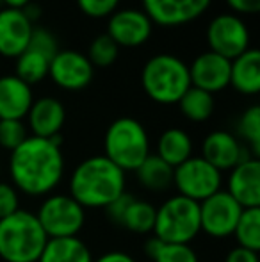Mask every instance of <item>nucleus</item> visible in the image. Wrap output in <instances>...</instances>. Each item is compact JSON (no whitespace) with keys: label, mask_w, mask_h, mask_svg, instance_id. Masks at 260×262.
Here are the masks:
<instances>
[{"label":"nucleus","mask_w":260,"mask_h":262,"mask_svg":"<svg viewBox=\"0 0 260 262\" xmlns=\"http://www.w3.org/2000/svg\"><path fill=\"white\" fill-rule=\"evenodd\" d=\"M9 175L16 191L29 196H49L64 175L61 138L45 139L29 136L11 152Z\"/></svg>","instance_id":"nucleus-1"},{"label":"nucleus","mask_w":260,"mask_h":262,"mask_svg":"<svg viewBox=\"0 0 260 262\" xmlns=\"http://www.w3.org/2000/svg\"><path fill=\"white\" fill-rule=\"evenodd\" d=\"M125 171L105 156H93L79 162L69 177V196L84 209H105L125 194Z\"/></svg>","instance_id":"nucleus-2"},{"label":"nucleus","mask_w":260,"mask_h":262,"mask_svg":"<svg viewBox=\"0 0 260 262\" xmlns=\"http://www.w3.org/2000/svg\"><path fill=\"white\" fill-rule=\"evenodd\" d=\"M46 241L34 212L18 209L0 220V259L6 262H38Z\"/></svg>","instance_id":"nucleus-3"},{"label":"nucleus","mask_w":260,"mask_h":262,"mask_svg":"<svg viewBox=\"0 0 260 262\" xmlns=\"http://www.w3.org/2000/svg\"><path fill=\"white\" fill-rule=\"evenodd\" d=\"M141 86L146 97L157 104H178L191 88L189 66L173 54H157L143 66Z\"/></svg>","instance_id":"nucleus-4"},{"label":"nucleus","mask_w":260,"mask_h":262,"mask_svg":"<svg viewBox=\"0 0 260 262\" xmlns=\"http://www.w3.org/2000/svg\"><path fill=\"white\" fill-rule=\"evenodd\" d=\"M104 150V156L120 169L135 171L150 156V139L145 125L130 116L114 120L105 132Z\"/></svg>","instance_id":"nucleus-5"},{"label":"nucleus","mask_w":260,"mask_h":262,"mask_svg":"<svg viewBox=\"0 0 260 262\" xmlns=\"http://www.w3.org/2000/svg\"><path fill=\"white\" fill-rule=\"evenodd\" d=\"M153 237L173 245H189L200 234V204L180 194L168 198L155 210Z\"/></svg>","instance_id":"nucleus-6"},{"label":"nucleus","mask_w":260,"mask_h":262,"mask_svg":"<svg viewBox=\"0 0 260 262\" xmlns=\"http://www.w3.org/2000/svg\"><path fill=\"white\" fill-rule=\"evenodd\" d=\"M46 237H75L86 223V209L69 194H49L36 212Z\"/></svg>","instance_id":"nucleus-7"},{"label":"nucleus","mask_w":260,"mask_h":262,"mask_svg":"<svg viewBox=\"0 0 260 262\" xmlns=\"http://www.w3.org/2000/svg\"><path fill=\"white\" fill-rule=\"evenodd\" d=\"M221 182V171L208 164L203 157H189L173 169V186L178 189V194L196 204L218 193Z\"/></svg>","instance_id":"nucleus-8"},{"label":"nucleus","mask_w":260,"mask_h":262,"mask_svg":"<svg viewBox=\"0 0 260 262\" xmlns=\"http://www.w3.org/2000/svg\"><path fill=\"white\" fill-rule=\"evenodd\" d=\"M207 41L210 52L232 61L250 49V31L241 16L233 13H223L212 18L208 24Z\"/></svg>","instance_id":"nucleus-9"},{"label":"nucleus","mask_w":260,"mask_h":262,"mask_svg":"<svg viewBox=\"0 0 260 262\" xmlns=\"http://www.w3.org/2000/svg\"><path fill=\"white\" fill-rule=\"evenodd\" d=\"M243 207L226 191L219 189L200 202V232L214 239H225L233 234Z\"/></svg>","instance_id":"nucleus-10"},{"label":"nucleus","mask_w":260,"mask_h":262,"mask_svg":"<svg viewBox=\"0 0 260 262\" xmlns=\"http://www.w3.org/2000/svg\"><path fill=\"white\" fill-rule=\"evenodd\" d=\"M94 68L86 54L79 50H59L49 66V77L57 88L66 91H80L93 80Z\"/></svg>","instance_id":"nucleus-11"},{"label":"nucleus","mask_w":260,"mask_h":262,"mask_svg":"<svg viewBox=\"0 0 260 262\" xmlns=\"http://www.w3.org/2000/svg\"><path fill=\"white\" fill-rule=\"evenodd\" d=\"M153 24L143 9H116L109 16L107 36L118 47L135 49L152 36Z\"/></svg>","instance_id":"nucleus-12"},{"label":"nucleus","mask_w":260,"mask_h":262,"mask_svg":"<svg viewBox=\"0 0 260 262\" xmlns=\"http://www.w3.org/2000/svg\"><path fill=\"white\" fill-rule=\"evenodd\" d=\"M146 16L160 27L191 24L208 9L212 0H141Z\"/></svg>","instance_id":"nucleus-13"},{"label":"nucleus","mask_w":260,"mask_h":262,"mask_svg":"<svg viewBox=\"0 0 260 262\" xmlns=\"http://www.w3.org/2000/svg\"><path fill=\"white\" fill-rule=\"evenodd\" d=\"M201 157L208 164L214 166L218 171H230L239 162L248 161V159L253 157V154L248 150V146L241 145L239 139L232 132L214 130L203 139Z\"/></svg>","instance_id":"nucleus-14"},{"label":"nucleus","mask_w":260,"mask_h":262,"mask_svg":"<svg viewBox=\"0 0 260 262\" xmlns=\"http://www.w3.org/2000/svg\"><path fill=\"white\" fill-rule=\"evenodd\" d=\"M191 86L214 95L230 86V61L210 50L200 54L189 66Z\"/></svg>","instance_id":"nucleus-15"},{"label":"nucleus","mask_w":260,"mask_h":262,"mask_svg":"<svg viewBox=\"0 0 260 262\" xmlns=\"http://www.w3.org/2000/svg\"><path fill=\"white\" fill-rule=\"evenodd\" d=\"M226 193L243 209H260V161L255 157L230 169Z\"/></svg>","instance_id":"nucleus-16"},{"label":"nucleus","mask_w":260,"mask_h":262,"mask_svg":"<svg viewBox=\"0 0 260 262\" xmlns=\"http://www.w3.org/2000/svg\"><path fill=\"white\" fill-rule=\"evenodd\" d=\"M34 25L21 9H0V55L16 59L29 45Z\"/></svg>","instance_id":"nucleus-17"},{"label":"nucleus","mask_w":260,"mask_h":262,"mask_svg":"<svg viewBox=\"0 0 260 262\" xmlns=\"http://www.w3.org/2000/svg\"><path fill=\"white\" fill-rule=\"evenodd\" d=\"M29 128L36 138H59L66 121V111L61 100L54 97H43L32 102L27 116Z\"/></svg>","instance_id":"nucleus-18"},{"label":"nucleus","mask_w":260,"mask_h":262,"mask_svg":"<svg viewBox=\"0 0 260 262\" xmlns=\"http://www.w3.org/2000/svg\"><path fill=\"white\" fill-rule=\"evenodd\" d=\"M34 102L32 88L16 75L0 77V120H23Z\"/></svg>","instance_id":"nucleus-19"},{"label":"nucleus","mask_w":260,"mask_h":262,"mask_svg":"<svg viewBox=\"0 0 260 262\" xmlns=\"http://www.w3.org/2000/svg\"><path fill=\"white\" fill-rule=\"evenodd\" d=\"M230 84L241 95H257L260 91V52L248 49L230 61Z\"/></svg>","instance_id":"nucleus-20"},{"label":"nucleus","mask_w":260,"mask_h":262,"mask_svg":"<svg viewBox=\"0 0 260 262\" xmlns=\"http://www.w3.org/2000/svg\"><path fill=\"white\" fill-rule=\"evenodd\" d=\"M38 262H93L91 250L82 239L54 237L49 239Z\"/></svg>","instance_id":"nucleus-21"},{"label":"nucleus","mask_w":260,"mask_h":262,"mask_svg":"<svg viewBox=\"0 0 260 262\" xmlns=\"http://www.w3.org/2000/svg\"><path fill=\"white\" fill-rule=\"evenodd\" d=\"M164 162L177 168L189 157H193V139L182 128H168L157 141V154Z\"/></svg>","instance_id":"nucleus-22"},{"label":"nucleus","mask_w":260,"mask_h":262,"mask_svg":"<svg viewBox=\"0 0 260 262\" xmlns=\"http://www.w3.org/2000/svg\"><path fill=\"white\" fill-rule=\"evenodd\" d=\"M135 177L145 189L153 193H160L173 186V168L155 154H150L135 168Z\"/></svg>","instance_id":"nucleus-23"},{"label":"nucleus","mask_w":260,"mask_h":262,"mask_svg":"<svg viewBox=\"0 0 260 262\" xmlns=\"http://www.w3.org/2000/svg\"><path fill=\"white\" fill-rule=\"evenodd\" d=\"M49 66L50 59L46 55L27 47L16 57V68H14L16 72H14V75L32 88L34 84L41 82L43 79L49 77Z\"/></svg>","instance_id":"nucleus-24"},{"label":"nucleus","mask_w":260,"mask_h":262,"mask_svg":"<svg viewBox=\"0 0 260 262\" xmlns=\"http://www.w3.org/2000/svg\"><path fill=\"white\" fill-rule=\"evenodd\" d=\"M178 107H180V113L189 121L201 123V121H207L212 116V113H214V95L191 86L184 93V97L178 100Z\"/></svg>","instance_id":"nucleus-25"},{"label":"nucleus","mask_w":260,"mask_h":262,"mask_svg":"<svg viewBox=\"0 0 260 262\" xmlns=\"http://www.w3.org/2000/svg\"><path fill=\"white\" fill-rule=\"evenodd\" d=\"M155 210L157 207H153L150 202L132 198L120 220V227L134 232V234H148L153 230Z\"/></svg>","instance_id":"nucleus-26"},{"label":"nucleus","mask_w":260,"mask_h":262,"mask_svg":"<svg viewBox=\"0 0 260 262\" xmlns=\"http://www.w3.org/2000/svg\"><path fill=\"white\" fill-rule=\"evenodd\" d=\"M145 253L153 262H198L196 252L189 245H173L157 237L145 243Z\"/></svg>","instance_id":"nucleus-27"},{"label":"nucleus","mask_w":260,"mask_h":262,"mask_svg":"<svg viewBox=\"0 0 260 262\" xmlns=\"http://www.w3.org/2000/svg\"><path fill=\"white\" fill-rule=\"evenodd\" d=\"M241 248L258 252L260 250V209H243L233 234Z\"/></svg>","instance_id":"nucleus-28"},{"label":"nucleus","mask_w":260,"mask_h":262,"mask_svg":"<svg viewBox=\"0 0 260 262\" xmlns=\"http://www.w3.org/2000/svg\"><path fill=\"white\" fill-rule=\"evenodd\" d=\"M237 132L248 143V150L253 157L260 156V107L251 105L241 114L237 121Z\"/></svg>","instance_id":"nucleus-29"},{"label":"nucleus","mask_w":260,"mask_h":262,"mask_svg":"<svg viewBox=\"0 0 260 262\" xmlns=\"http://www.w3.org/2000/svg\"><path fill=\"white\" fill-rule=\"evenodd\" d=\"M86 55L91 64H93V68H107V66L114 64V61L118 59L120 47L105 32V34H98L91 41L89 50H87Z\"/></svg>","instance_id":"nucleus-30"},{"label":"nucleus","mask_w":260,"mask_h":262,"mask_svg":"<svg viewBox=\"0 0 260 262\" xmlns=\"http://www.w3.org/2000/svg\"><path fill=\"white\" fill-rule=\"evenodd\" d=\"M27 138V127L21 120H0V146L2 148L13 152Z\"/></svg>","instance_id":"nucleus-31"},{"label":"nucleus","mask_w":260,"mask_h":262,"mask_svg":"<svg viewBox=\"0 0 260 262\" xmlns=\"http://www.w3.org/2000/svg\"><path fill=\"white\" fill-rule=\"evenodd\" d=\"M29 49H34L38 52H41L43 55L52 61L54 55L59 52V45H57V39L49 29H43V27H34L32 29V34L31 39H29Z\"/></svg>","instance_id":"nucleus-32"},{"label":"nucleus","mask_w":260,"mask_h":262,"mask_svg":"<svg viewBox=\"0 0 260 262\" xmlns=\"http://www.w3.org/2000/svg\"><path fill=\"white\" fill-rule=\"evenodd\" d=\"M77 6L89 18L111 16L120 6V0H77Z\"/></svg>","instance_id":"nucleus-33"},{"label":"nucleus","mask_w":260,"mask_h":262,"mask_svg":"<svg viewBox=\"0 0 260 262\" xmlns=\"http://www.w3.org/2000/svg\"><path fill=\"white\" fill-rule=\"evenodd\" d=\"M20 209V196L13 184L0 182V220Z\"/></svg>","instance_id":"nucleus-34"},{"label":"nucleus","mask_w":260,"mask_h":262,"mask_svg":"<svg viewBox=\"0 0 260 262\" xmlns=\"http://www.w3.org/2000/svg\"><path fill=\"white\" fill-rule=\"evenodd\" d=\"M233 14H257L260 11V0H225Z\"/></svg>","instance_id":"nucleus-35"},{"label":"nucleus","mask_w":260,"mask_h":262,"mask_svg":"<svg viewBox=\"0 0 260 262\" xmlns=\"http://www.w3.org/2000/svg\"><path fill=\"white\" fill-rule=\"evenodd\" d=\"M134 196H130V194H122V196L118 198V200H114L111 205H107L105 207V210H107V216H109V220L112 221V223H116V225H120V220H122V216H123V212H125V209H127V205H129V202L132 200Z\"/></svg>","instance_id":"nucleus-36"},{"label":"nucleus","mask_w":260,"mask_h":262,"mask_svg":"<svg viewBox=\"0 0 260 262\" xmlns=\"http://www.w3.org/2000/svg\"><path fill=\"white\" fill-rule=\"evenodd\" d=\"M225 262H260V260H258V252H251V250L235 246V248L226 253Z\"/></svg>","instance_id":"nucleus-37"},{"label":"nucleus","mask_w":260,"mask_h":262,"mask_svg":"<svg viewBox=\"0 0 260 262\" xmlns=\"http://www.w3.org/2000/svg\"><path fill=\"white\" fill-rule=\"evenodd\" d=\"M93 262H135V260L134 257H130L125 252H107L98 257V259H93Z\"/></svg>","instance_id":"nucleus-38"},{"label":"nucleus","mask_w":260,"mask_h":262,"mask_svg":"<svg viewBox=\"0 0 260 262\" xmlns=\"http://www.w3.org/2000/svg\"><path fill=\"white\" fill-rule=\"evenodd\" d=\"M21 11H23V14H25V16H27V20L31 21L32 25L38 24L39 18H41V7H39L36 2H31L27 7H23V9H21Z\"/></svg>","instance_id":"nucleus-39"},{"label":"nucleus","mask_w":260,"mask_h":262,"mask_svg":"<svg viewBox=\"0 0 260 262\" xmlns=\"http://www.w3.org/2000/svg\"><path fill=\"white\" fill-rule=\"evenodd\" d=\"M31 2H34V0H2V6L9 7V9H23Z\"/></svg>","instance_id":"nucleus-40"},{"label":"nucleus","mask_w":260,"mask_h":262,"mask_svg":"<svg viewBox=\"0 0 260 262\" xmlns=\"http://www.w3.org/2000/svg\"><path fill=\"white\" fill-rule=\"evenodd\" d=\"M0 9H2V0H0Z\"/></svg>","instance_id":"nucleus-41"},{"label":"nucleus","mask_w":260,"mask_h":262,"mask_svg":"<svg viewBox=\"0 0 260 262\" xmlns=\"http://www.w3.org/2000/svg\"><path fill=\"white\" fill-rule=\"evenodd\" d=\"M0 171H2V169H0Z\"/></svg>","instance_id":"nucleus-42"}]
</instances>
